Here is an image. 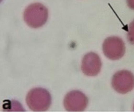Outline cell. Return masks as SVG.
<instances>
[{"mask_svg":"<svg viewBox=\"0 0 134 112\" xmlns=\"http://www.w3.org/2000/svg\"><path fill=\"white\" fill-rule=\"evenodd\" d=\"M28 107L34 111L47 110L51 104V96L49 92L41 87L31 89L26 97Z\"/></svg>","mask_w":134,"mask_h":112,"instance_id":"1","label":"cell"},{"mask_svg":"<svg viewBox=\"0 0 134 112\" xmlns=\"http://www.w3.org/2000/svg\"><path fill=\"white\" fill-rule=\"evenodd\" d=\"M48 18L47 8L40 3H32L28 6L24 11V19L32 28L41 27L46 23Z\"/></svg>","mask_w":134,"mask_h":112,"instance_id":"2","label":"cell"},{"mask_svg":"<svg viewBox=\"0 0 134 112\" xmlns=\"http://www.w3.org/2000/svg\"><path fill=\"white\" fill-rule=\"evenodd\" d=\"M111 85L114 89L120 94H126L134 88V75L130 71L122 70L113 76Z\"/></svg>","mask_w":134,"mask_h":112,"instance_id":"3","label":"cell"},{"mask_svg":"<svg viewBox=\"0 0 134 112\" xmlns=\"http://www.w3.org/2000/svg\"><path fill=\"white\" fill-rule=\"evenodd\" d=\"M105 56L111 60H117L125 54V45L124 41L117 36H111L105 39L103 44Z\"/></svg>","mask_w":134,"mask_h":112,"instance_id":"4","label":"cell"},{"mask_svg":"<svg viewBox=\"0 0 134 112\" xmlns=\"http://www.w3.org/2000/svg\"><path fill=\"white\" fill-rule=\"evenodd\" d=\"M88 99L82 91L74 90L69 92L64 97L63 105L68 111H82L87 107Z\"/></svg>","mask_w":134,"mask_h":112,"instance_id":"5","label":"cell"},{"mask_svg":"<svg viewBox=\"0 0 134 112\" xmlns=\"http://www.w3.org/2000/svg\"><path fill=\"white\" fill-rule=\"evenodd\" d=\"M101 67V60L99 56L94 52L87 53L82 60L81 70L86 76H96L100 72Z\"/></svg>","mask_w":134,"mask_h":112,"instance_id":"6","label":"cell"},{"mask_svg":"<svg viewBox=\"0 0 134 112\" xmlns=\"http://www.w3.org/2000/svg\"><path fill=\"white\" fill-rule=\"evenodd\" d=\"M127 39L131 44L134 45V19L128 26Z\"/></svg>","mask_w":134,"mask_h":112,"instance_id":"7","label":"cell"},{"mask_svg":"<svg viewBox=\"0 0 134 112\" xmlns=\"http://www.w3.org/2000/svg\"><path fill=\"white\" fill-rule=\"evenodd\" d=\"M128 6L131 9L134 10V0H126Z\"/></svg>","mask_w":134,"mask_h":112,"instance_id":"8","label":"cell"},{"mask_svg":"<svg viewBox=\"0 0 134 112\" xmlns=\"http://www.w3.org/2000/svg\"><path fill=\"white\" fill-rule=\"evenodd\" d=\"M133 110H134V105H133Z\"/></svg>","mask_w":134,"mask_h":112,"instance_id":"9","label":"cell"}]
</instances>
